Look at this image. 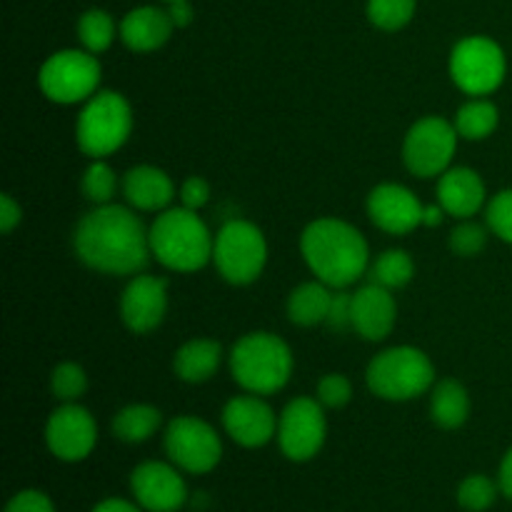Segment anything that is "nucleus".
Listing matches in <instances>:
<instances>
[{
	"label": "nucleus",
	"mask_w": 512,
	"mask_h": 512,
	"mask_svg": "<svg viewBox=\"0 0 512 512\" xmlns=\"http://www.w3.org/2000/svg\"><path fill=\"white\" fill-rule=\"evenodd\" d=\"M75 255L108 275H133L148 265L150 230L123 205H98L75 228Z\"/></svg>",
	"instance_id": "f257e3e1"
},
{
	"label": "nucleus",
	"mask_w": 512,
	"mask_h": 512,
	"mask_svg": "<svg viewBox=\"0 0 512 512\" xmlns=\"http://www.w3.org/2000/svg\"><path fill=\"white\" fill-rule=\"evenodd\" d=\"M300 250L308 268L328 288H348L368 268V243L350 223L320 218L305 228Z\"/></svg>",
	"instance_id": "f03ea898"
},
{
	"label": "nucleus",
	"mask_w": 512,
	"mask_h": 512,
	"mask_svg": "<svg viewBox=\"0 0 512 512\" xmlns=\"http://www.w3.org/2000/svg\"><path fill=\"white\" fill-rule=\"evenodd\" d=\"M215 238L208 233L195 210L173 208L158 215L150 228V253L155 260L178 273L200 270L213 258Z\"/></svg>",
	"instance_id": "7ed1b4c3"
},
{
	"label": "nucleus",
	"mask_w": 512,
	"mask_h": 512,
	"mask_svg": "<svg viewBox=\"0 0 512 512\" xmlns=\"http://www.w3.org/2000/svg\"><path fill=\"white\" fill-rule=\"evenodd\" d=\"M230 370L240 388L253 395H270L285 388L293 375V353L273 333H250L235 343Z\"/></svg>",
	"instance_id": "20e7f679"
},
{
	"label": "nucleus",
	"mask_w": 512,
	"mask_h": 512,
	"mask_svg": "<svg viewBox=\"0 0 512 512\" xmlns=\"http://www.w3.org/2000/svg\"><path fill=\"white\" fill-rule=\"evenodd\" d=\"M365 380L378 398L413 400L435 383V368L423 350L400 345L373 358Z\"/></svg>",
	"instance_id": "39448f33"
},
{
	"label": "nucleus",
	"mask_w": 512,
	"mask_h": 512,
	"mask_svg": "<svg viewBox=\"0 0 512 512\" xmlns=\"http://www.w3.org/2000/svg\"><path fill=\"white\" fill-rule=\"evenodd\" d=\"M133 130V110L128 100L113 90H100L88 98L78 118V145L85 155L100 160L125 145Z\"/></svg>",
	"instance_id": "423d86ee"
},
{
	"label": "nucleus",
	"mask_w": 512,
	"mask_h": 512,
	"mask_svg": "<svg viewBox=\"0 0 512 512\" xmlns=\"http://www.w3.org/2000/svg\"><path fill=\"white\" fill-rule=\"evenodd\" d=\"M213 260L228 283L248 285L263 273L268 243L260 228L248 220H228L215 235Z\"/></svg>",
	"instance_id": "0eeeda50"
},
{
	"label": "nucleus",
	"mask_w": 512,
	"mask_h": 512,
	"mask_svg": "<svg viewBox=\"0 0 512 512\" xmlns=\"http://www.w3.org/2000/svg\"><path fill=\"white\" fill-rule=\"evenodd\" d=\"M505 70H508V63H505L503 48L485 35H470L460 40L450 55L453 83L475 98L498 90L505 80Z\"/></svg>",
	"instance_id": "6e6552de"
},
{
	"label": "nucleus",
	"mask_w": 512,
	"mask_h": 512,
	"mask_svg": "<svg viewBox=\"0 0 512 512\" xmlns=\"http://www.w3.org/2000/svg\"><path fill=\"white\" fill-rule=\"evenodd\" d=\"M40 90L53 103H80L95 95L100 83V63L88 50H60L40 68Z\"/></svg>",
	"instance_id": "1a4fd4ad"
},
{
	"label": "nucleus",
	"mask_w": 512,
	"mask_h": 512,
	"mask_svg": "<svg viewBox=\"0 0 512 512\" xmlns=\"http://www.w3.org/2000/svg\"><path fill=\"white\" fill-rule=\"evenodd\" d=\"M455 148H458V130L453 123L430 115V118L418 120L405 135L403 158L410 173L420 178H433L443 175L453 160Z\"/></svg>",
	"instance_id": "9d476101"
},
{
	"label": "nucleus",
	"mask_w": 512,
	"mask_h": 512,
	"mask_svg": "<svg viewBox=\"0 0 512 512\" xmlns=\"http://www.w3.org/2000/svg\"><path fill=\"white\" fill-rule=\"evenodd\" d=\"M165 453L175 468L203 475L220 463L223 443L205 420L183 415V418H175L165 430Z\"/></svg>",
	"instance_id": "9b49d317"
},
{
	"label": "nucleus",
	"mask_w": 512,
	"mask_h": 512,
	"mask_svg": "<svg viewBox=\"0 0 512 512\" xmlns=\"http://www.w3.org/2000/svg\"><path fill=\"white\" fill-rule=\"evenodd\" d=\"M325 413L320 400L298 398L283 410L278 420V443L285 458L295 463L315 458L325 445Z\"/></svg>",
	"instance_id": "f8f14e48"
},
{
	"label": "nucleus",
	"mask_w": 512,
	"mask_h": 512,
	"mask_svg": "<svg viewBox=\"0 0 512 512\" xmlns=\"http://www.w3.org/2000/svg\"><path fill=\"white\" fill-rule=\"evenodd\" d=\"M135 503L148 512H178L188 503V488L178 468L160 460L138 465L130 475Z\"/></svg>",
	"instance_id": "ddd939ff"
},
{
	"label": "nucleus",
	"mask_w": 512,
	"mask_h": 512,
	"mask_svg": "<svg viewBox=\"0 0 512 512\" xmlns=\"http://www.w3.org/2000/svg\"><path fill=\"white\" fill-rule=\"evenodd\" d=\"M45 440H48V448L55 458L65 460V463H78L93 453L98 428H95V420L88 410L68 403L50 415Z\"/></svg>",
	"instance_id": "4468645a"
},
{
	"label": "nucleus",
	"mask_w": 512,
	"mask_h": 512,
	"mask_svg": "<svg viewBox=\"0 0 512 512\" xmlns=\"http://www.w3.org/2000/svg\"><path fill=\"white\" fill-rule=\"evenodd\" d=\"M223 425L230 438L243 448H263L278 435V418L273 408L250 395H240L225 405Z\"/></svg>",
	"instance_id": "2eb2a0df"
},
{
	"label": "nucleus",
	"mask_w": 512,
	"mask_h": 512,
	"mask_svg": "<svg viewBox=\"0 0 512 512\" xmlns=\"http://www.w3.org/2000/svg\"><path fill=\"white\" fill-rule=\"evenodd\" d=\"M168 280L153 278V275H138L125 288L120 300V315L123 323L133 333H150L158 328L168 308Z\"/></svg>",
	"instance_id": "dca6fc26"
},
{
	"label": "nucleus",
	"mask_w": 512,
	"mask_h": 512,
	"mask_svg": "<svg viewBox=\"0 0 512 512\" xmlns=\"http://www.w3.org/2000/svg\"><path fill=\"white\" fill-rule=\"evenodd\" d=\"M423 210L413 190L395 183L378 185L368 198L370 220L390 235H405L423 225Z\"/></svg>",
	"instance_id": "f3484780"
},
{
	"label": "nucleus",
	"mask_w": 512,
	"mask_h": 512,
	"mask_svg": "<svg viewBox=\"0 0 512 512\" xmlns=\"http://www.w3.org/2000/svg\"><path fill=\"white\" fill-rule=\"evenodd\" d=\"M395 315H398V305L383 285L370 283L353 293V330L365 340L388 338L395 325Z\"/></svg>",
	"instance_id": "a211bd4d"
},
{
	"label": "nucleus",
	"mask_w": 512,
	"mask_h": 512,
	"mask_svg": "<svg viewBox=\"0 0 512 512\" xmlns=\"http://www.w3.org/2000/svg\"><path fill=\"white\" fill-rule=\"evenodd\" d=\"M173 20L170 13L155 5H143V8L130 10L120 23V38L135 53H150L165 45L173 33Z\"/></svg>",
	"instance_id": "6ab92c4d"
},
{
	"label": "nucleus",
	"mask_w": 512,
	"mask_h": 512,
	"mask_svg": "<svg viewBox=\"0 0 512 512\" xmlns=\"http://www.w3.org/2000/svg\"><path fill=\"white\" fill-rule=\"evenodd\" d=\"M438 203L453 218H473L485 203V183L473 168L445 170L438 183Z\"/></svg>",
	"instance_id": "aec40b11"
},
{
	"label": "nucleus",
	"mask_w": 512,
	"mask_h": 512,
	"mask_svg": "<svg viewBox=\"0 0 512 512\" xmlns=\"http://www.w3.org/2000/svg\"><path fill=\"white\" fill-rule=\"evenodd\" d=\"M123 193L133 208L138 210H163L173 200L175 188L168 173L153 165H138L128 170L123 180Z\"/></svg>",
	"instance_id": "412c9836"
},
{
	"label": "nucleus",
	"mask_w": 512,
	"mask_h": 512,
	"mask_svg": "<svg viewBox=\"0 0 512 512\" xmlns=\"http://www.w3.org/2000/svg\"><path fill=\"white\" fill-rule=\"evenodd\" d=\"M220 358H223V348L220 343L208 338L190 340L183 348L175 353V375L185 383H205L215 375L220 368Z\"/></svg>",
	"instance_id": "4be33fe9"
},
{
	"label": "nucleus",
	"mask_w": 512,
	"mask_h": 512,
	"mask_svg": "<svg viewBox=\"0 0 512 512\" xmlns=\"http://www.w3.org/2000/svg\"><path fill=\"white\" fill-rule=\"evenodd\" d=\"M430 415H433L435 425L443 430H455L465 425L470 415L468 390L458 380H440L430 398Z\"/></svg>",
	"instance_id": "5701e85b"
},
{
	"label": "nucleus",
	"mask_w": 512,
	"mask_h": 512,
	"mask_svg": "<svg viewBox=\"0 0 512 512\" xmlns=\"http://www.w3.org/2000/svg\"><path fill=\"white\" fill-rule=\"evenodd\" d=\"M333 293L325 283H303L290 293L288 298V315L295 325L313 328V325L325 323L330 310Z\"/></svg>",
	"instance_id": "b1692460"
},
{
	"label": "nucleus",
	"mask_w": 512,
	"mask_h": 512,
	"mask_svg": "<svg viewBox=\"0 0 512 512\" xmlns=\"http://www.w3.org/2000/svg\"><path fill=\"white\" fill-rule=\"evenodd\" d=\"M163 415L153 405H130L123 408L113 418V433L115 438L125 440V443H145L158 433Z\"/></svg>",
	"instance_id": "393cba45"
},
{
	"label": "nucleus",
	"mask_w": 512,
	"mask_h": 512,
	"mask_svg": "<svg viewBox=\"0 0 512 512\" xmlns=\"http://www.w3.org/2000/svg\"><path fill=\"white\" fill-rule=\"evenodd\" d=\"M500 113L495 108V103L483 98H475L470 103H465L463 108L455 115V130H458L460 138L465 140H483L498 128Z\"/></svg>",
	"instance_id": "a878e982"
},
{
	"label": "nucleus",
	"mask_w": 512,
	"mask_h": 512,
	"mask_svg": "<svg viewBox=\"0 0 512 512\" xmlns=\"http://www.w3.org/2000/svg\"><path fill=\"white\" fill-rule=\"evenodd\" d=\"M415 275V263L405 250H388V253L380 255L373 265V273L370 280L375 285H383V288H403L413 280Z\"/></svg>",
	"instance_id": "bb28decb"
},
{
	"label": "nucleus",
	"mask_w": 512,
	"mask_h": 512,
	"mask_svg": "<svg viewBox=\"0 0 512 512\" xmlns=\"http://www.w3.org/2000/svg\"><path fill=\"white\" fill-rule=\"evenodd\" d=\"M78 38L88 53H103V50L110 48L115 38V20L110 18V13L100 8L88 10L78 20Z\"/></svg>",
	"instance_id": "cd10ccee"
},
{
	"label": "nucleus",
	"mask_w": 512,
	"mask_h": 512,
	"mask_svg": "<svg viewBox=\"0 0 512 512\" xmlns=\"http://www.w3.org/2000/svg\"><path fill=\"white\" fill-rule=\"evenodd\" d=\"M418 0H368V18L380 30H400L413 20Z\"/></svg>",
	"instance_id": "c85d7f7f"
},
{
	"label": "nucleus",
	"mask_w": 512,
	"mask_h": 512,
	"mask_svg": "<svg viewBox=\"0 0 512 512\" xmlns=\"http://www.w3.org/2000/svg\"><path fill=\"white\" fill-rule=\"evenodd\" d=\"M500 493V485L493 483L488 475H470L460 483L458 503L460 508L470 512H485L495 505Z\"/></svg>",
	"instance_id": "c756f323"
},
{
	"label": "nucleus",
	"mask_w": 512,
	"mask_h": 512,
	"mask_svg": "<svg viewBox=\"0 0 512 512\" xmlns=\"http://www.w3.org/2000/svg\"><path fill=\"white\" fill-rule=\"evenodd\" d=\"M115 190H118V178H115L113 168L105 165L103 160H95L83 175V193L85 198L93 200L98 205H108L113 200Z\"/></svg>",
	"instance_id": "7c9ffc66"
},
{
	"label": "nucleus",
	"mask_w": 512,
	"mask_h": 512,
	"mask_svg": "<svg viewBox=\"0 0 512 512\" xmlns=\"http://www.w3.org/2000/svg\"><path fill=\"white\" fill-rule=\"evenodd\" d=\"M88 388L85 370L75 363H63L53 370V393L63 403H75Z\"/></svg>",
	"instance_id": "2f4dec72"
},
{
	"label": "nucleus",
	"mask_w": 512,
	"mask_h": 512,
	"mask_svg": "<svg viewBox=\"0 0 512 512\" xmlns=\"http://www.w3.org/2000/svg\"><path fill=\"white\" fill-rule=\"evenodd\" d=\"M488 228L512 245V190L495 195L488 205Z\"/></svg>",
	"instance_id": "473e14b6"
},
{
	"label": "nucleus",
	"mask_w": 512,
	"mask_h": 512,
	"mask_svg": "<svg viewBox=\"0 0 512 512\" xmlns=\"http://www.w3.org/2000/svg\"><path fill=\"white\" fill-rule=\"evenodd\" d=\"M485 243H488V233H485V228H480L475 223H463L450 235V250L455 255H463V258L478 255L485 248Z\"/></svg>",
	"instance_id": "72a5a7b5"
},
{
	"label": "nucleus",
	"mask_w": 512,
	"mask_h": 512,
	"mask_svg": "<svg viewBox=\"0 0 512 512\" xmlns=\"http://www.w3.org/2000/svg\"><path fill=\"white\" fill-rule=\"evenodd\" d=\"M353 398V385L345 375L330 373L318 383V400L325 408H343Z\"/></svg>",
	"instance_id": "f704fd0d"
},
{
	"label": "nucleus",
	"mask_w": 512,
	"mask_h": 512,
	"mask_svg": "<svg viewBox=\"0 0 512 512\" xmlns=\"http://www.w3.org/2000/svg\"><path fill=\"white\" fill-rule=\"evenodd\" d=\"M325 323H328L333 330L353 328V295L333 293Z\"/></svg>",
	"instance_id": "c9c22d12"
},
{
	"label": "nucleus",
	"mask_w": 512,
	"mask_h": 512,
	"mask_svg": "<svg viewBox=\"0 0 512 512\" xmlns=\"http://www.w3.org/2000/svg\"><path fill=\"white\" fill-rule=\"evenodd\" d=\"M5 512H55V505L40 490H23V493L13 495Z\"/></svg>",
	"instance_id": "e433bc0d"
},
{
	"label": "nucleus",
	"mask_w": 512,
	"mask_h": 512,
	"mask_svg": "<svg viewBox=\"0 0 512 512\" xmlns=\"http://www.w3.org/2000/svg\"><path fill=\"white\" fill-rule=\"evenodd\" d=\"M180 200H183V208H188V210L203 208V205L210 200L208 180L198 178V175H193V178L185 180L183 188H180Z\"/></svg>",
	"instance_id": "4c0bfd02"
},
{
	"label": "nucleus",
	"mask_w": 512,
	"mask_h": 512,
	"mask_svg": "<svg viewBox=\"0 0 512 512\" xmlns=\"http://www.w3.org/2000/svg\"><path fill=\"white\" fill-rule=\"evenodd\" d=\"M20 218H23L20 205L15 203L10 195H3V198H0V230H3V233H10V230L20 223Z\"/></svg>",
	"instance_id": "58836bf2"
},
{
	"label": "nucleus",
	"mask_w": 512,
	"mask_h": 512,
	"mask_svg": "<svg viewBox=\"0 0 512 512\" xmlns=\"http://www.w3.org/2000/svg\"><path fill=\"white\" fill-rule=\"evenodd\" d=\"M168 13L175 28H188L193 23V5L188 0H173V3H168Z\"/></svg>",
	"instance_id": "ea45409f"
},
{
	"label": "nucleus",
	"mask_w": 512,
	"mask_h": 512,
	"mask_svg": "<svg viewBox=\"0 0 512 512\" xmlns=\"http://www.w3.org/2000/svg\"><path fill=\"white\" fill-rule=\"evenodd\" d=\"M93 512H143L138 503H128V500L120 498H108L103 503H98L93 508Z\"/></svg>",
	"instance_id": "a19ab883"
},
{
	"label": "nucleus",
	"mask_w": 512,
	"mask_h": 512,
	"mask_svg": "<svg viewBox=\"0 0 512 512\" xmlns=\"http://www.w3.org/2000/svg\"><path fill=\"white\" fill-rule=\"evenodd\" d=\"M498 485H500V493H503L505 498L512 500V448L508 450V455L503 458V463H500Z\"/></svg>",
	"instance_id": "79ce46f5"
},
{
	"label": "nucleus",
	"mask_w": 512,
	"mask_h": 512,
	"mask_svg": "<svg viewBox=\"0 0 512 512\" xmlns=\"http://www.w3.org/2000/svg\"><path fill=\"white\" fill-rule=\"evenodd\" d=\"M443 205H428V208L423 210V225H430V228H435V225L443 223Z\"/></svg>",
	"instance_id": "37998d69"
},
{
	"label": "nucleus",
	"mask_w": 512,
	"mask_h": 512,
	"mask_svg": "<svg viewBox=\"0 0 512 512\" xmlns=\"http://www.w3.org/2000/svg\"><path fill=\"white\" fill-rule=\"evenodd\" d=\"M165 3H173V0H165Z\"/></svg>",
	"instance_id": "c03bdc74"
}]
</instances>
